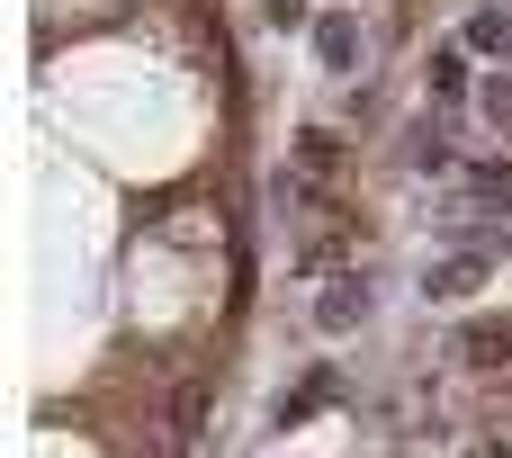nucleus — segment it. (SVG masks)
<instances>
[{
	"label": "nucleus",
	"instance_id": "1",
	"mask_svg": "<svg viewBox=\"0 0 512 458\" xmlns=\"http://www.w3.org/2000/svg\"><path fill=\"white\" fill-rule=\"evenodd\" d=\"M423 288H432V297H477V288H486V261H441Z\"/></svg>",
	"mask_w": 512,
	"mask_h": 458
},
{
	"label": "nucleus",
	"instance_id": "2",
	"mask_svg": "<svg viewBox=\"0 0 512 458\" xmlns=\"http://www.w3.org/2000/svg\"><path fill=\"white\" fill-rule=\"evenodd\" d=\"M468 45L504 63V54H512V18H504V9H477V18H468Z\"/></svg>",
	"mask_w": 512,
	"mask_h": 458
},
{
	"label": "nucleus",
	"instance_id": "3",
	"mask_svg": "<svg viewBox=\"0 0 512 458\" xmlns=\"http://www.w3.org/2000/svg\"><path fill=\"white\" fill-rule=\"evenodd\" d=\"M468 360H477V369L512 360V333H504V324H468Z\"/></svg>",
	"mask_w": 512,
	"mask_h": 458
},
{
	"label": "nucleus",
	"instance_id": "4",
	"mask_svg": "<svg viewBox=\"0 0 512 458\" xmlns=\"http://www.w3.org/2000/svg\"><path fill=\"white\" fill-rule=\"evenodd\" d=\"M198 405H207V396H198V387H180V405H171V441H180V450L198 441Z\"/></svg>",
	"mask_w": 512,
	"mask_h": 458
},
{
	"label": "nucleus",
	"instance_id": "5",
	"mask_svg": "<svg viewBox=\"0 0 512 458\" xmlns=\"http://www.w3.org/2000/svg\"><path fill=\"white\" fill-rule=\"evenodd\" d=\"M315 45H324V63H333V72L351 63V27H342V18H324V36H315Z\"/></svg>",
	"mask_w": 512,
	"mask_h": 458
},
{
	"label": "nucleus",
	"instance_id": "6",
	"mask_svg": "<svg viewBox=\"0 0 512 458\" xmlns=\"http://www.w3.org/2000/svg\"><path fill=\"white\" fill-rule=\"evenodd\" d=\"M486 117H495V126L512 117V81H486Z\"/></svg>",
	"mask_w": 512,
	"mask_h": 458
},
{
	"label": "nucleus",
	"instance_id": "7",
	"mask_svg": "<svg viewBox=\"0 0 512 458\" xmlns=\"http://www.w3.org/2000/svg\"><path fill=\"white\" fill-rule=\"evenodd\" d=\"M270 18H279V27H297V18H306V0H270Z\"/></svg>",
	"mask_w": 512,
	"mask_h": 458
}]
</instances>
